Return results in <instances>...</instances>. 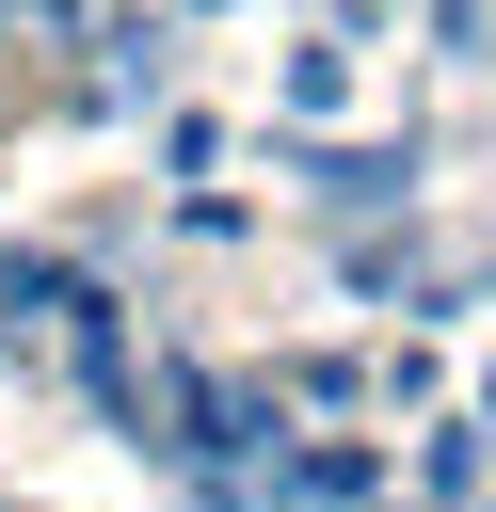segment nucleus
I'll use <instances>...</instances> for the list:
<instances>
[{
	"label": "nucleus",
	"mask_w": 496,
	"mask_h": 512,
	"mask_svg": "<svg viewBox=\"0 0 496 512\" xmlns=\"http://www.w3.org/2000/svg\"><path fill=\"white\" fill-rule=\"evenodd\" d=\"M0 16H16V32H48V48H80V32H96L80 0H0Z\"/></svg>",
	"instance_id": "obj_1"
}]
</instances>
